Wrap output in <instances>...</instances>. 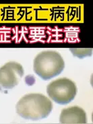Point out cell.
Segmentation results:
<instances>
[{"label": "cell", "mask_w": 93, "mask_h": 124, "mask_svg": "<svg viewBox=\"0 0 93 124\" xmlns=\"http://www.w3.org/2000/svg\"><path fill=\"white\" fill-rule=\"evenodd\" d=\"M17 114L29 120H40L47 117L53 110L51 101L41 94H28L19 100L16 106Z\"/></svg>", "instance_id": "6da1fadb"}, {"label": "cell", "mask_w": 93, "mask_h": 124, "mask_svg": "<svg viewBox=\"0 0 93 124\" xmlns=\"http://www.w3.org/2000/svg\"><path fill=\"white\" fill-rule=\"evenodd\" d=\"M64 68V60L57 51H42L34 59L33 69L34 72L44 80H49L58 76Z\"/></svg>", "instance_id": "7a4b0ae2"}, {"label": "cell", "mask_w": 93, "mask_h": 124, "mask_svg": "<svg viewBox=\"0 0 93 124\" xmlns=\"http://www.w3.org/2000/svg\"><path fill=\"white\" fill-rule=\"evenodd\" d=\"M46 93L54 102L66 105L71 102L76 96L77 87L73 81L62 78L51 82L46 86Z\"/></svg>", "instance_id": "3957f363"}, {"label": "cell", "mask_w": 93, "mask_h": 124, "mask_svg": "<svg viewBox=\"0 0 93 124\" xmlns=\"http://www.w3.org/2000/svg\"><path fill=\"white\" fill-rule=\"evenodd\" d=\"M23 75L22 65L17 62H8L0 68V86L12 89L18 84Z\"/></svg>", "instance_id": "277c9868"}, {"label": "cell", "mask_w": 93, "mask_h": 124, "mask_svg": "<svg viewBox=\"0 0 93 124\" xmlns=\"http://www.w3.org/2000/svg\"><path fill=\"white\" fill-rule=\"evenodd\" d=\"M59 122L63 124H86V113L83 108L77 106L63 108L60 114Z\"/></svg>", "instance_id": "5b68a950"}, {"label": "cell", "mask_w": 93, "mask_h": 124, "mask_svg": "<svg viewBox=\"0 0 93 124\" xmlns=\"http://www.w3.org/2000/svg\"><path fill=\"white\" fill-rule=\"evenodd\" d=\"M70 51L73 55L80 59L90 57L93 55V49L91 48H71L70 49Z\"/></svg>", "instance_id": "8992f818"}]
</instances>
